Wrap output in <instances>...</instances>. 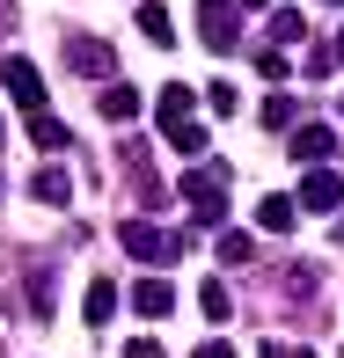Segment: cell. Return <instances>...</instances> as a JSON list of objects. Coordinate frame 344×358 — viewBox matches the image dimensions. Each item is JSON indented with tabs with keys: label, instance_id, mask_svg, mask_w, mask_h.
<instances>
[{
	"label": "cell",
	"instance_id": "6da1fadb",
	"mask_svg": "<svg viewBox=\"0 0 344 358\" xmlns=\"http://www.w3.org/2000/svg\"><path fill=\"white\" fill-rule=\"evenodd\" d=\"M154 124H161V146H176V154H205V124H198V95H191L184 80H169V88L154 95Z\"/></svg>",
	"mask_w": 344,
	"mask_h": 358
},
{
	"label": "cell",
	"instance_id": "7a4b0ae2",
	"mask_svg": "<svg viewBox=\"0 0 344 358\" xmlns=\"http://www.w3.org/2000/svg\"><path fill=\"white\" fill-rule=\"evenodd\" d=\"M118 241H125V256H132V264H146V271L184 264V249H191V234H169V227H154V220H125Z\"/></svg>",
	"mask_w": 344,
	"mask_h": 358
},
{
	"label": "cell",
	"instance_id": "3957f363",
	"mask_svg": "<svg viewBox=\"0 0 344 358\" xmlns=\"http://www.w3.org/2000/svg\"><path fill=\"white\" fill-rule=\"evenodd\" d=\"M198 37H205V52H242V8L235 0H198Z\"/></svg>",
	"mask_w": 344,
	"mask_h": 358
},
{
	"label": "cell",
	"instance_id": "277c9868",
	"mask_svg": "<svg viewBox=\"0 0 344 358\" xmlns=\"http://www.w3.org/2000/svg\"><path fill=\"white\" fill-rule=\"evenodd\" d=\"M184 198H191V220L212 227V220L227 213V169H220V161H205L198 176H184Z\"/></svg>",
	"mask_w": 344,
	"mask_h": 358
},
{
	"label": "cell",
	"instance_id": "5b68a950",
	"mask_svg": "<svg viewBox=\"0 0 344 358\" xmlns=\"http://www.w3.org/2000/svg\"><path fill=\"white\" fill-rule=\"evenodd\" d=\"M0 88H8V103H15V110H29V117L44 110V73L29 66L22 52H8V59H0Z\"/></svg>",
	"mask_w": 344,
	"mask_h": 358
},
{
	"label": "cell",
	"instance_id": "8992f818",
	"mask_svg": "<svg viewBox=\"0 0 344 358\" xmlns=\"http://www.w3.org/2000/svg\"><path fill=\"white\" fill-rule=\"evenodd\" d=\"M293 205H308V213H337V205H344V176L330 169V161H322V169H308V176H301V198H293Z\"/></svg>",
	"mask_w": 344,
	"mask_h": 358
},
{
	"label": "cell",
	"instance_id": "52a82bcc",
	"mask_svg": "<svg viewBox=\"0 0 344 358\" xmlns=\"http://www.w3.org/2000/svg\"><path fill=\"white\" fill-rule=\"evenodd\" d=\"M67 66L88 73V80H110V73H118V52H110L103 37H67Z\"/></svg>",
	"mask_w": 344,
	"mask_h": 358
},
{
	"label": "cell",
	"instance_id": "ba28073f",
	"mask_svg": "<svg viewBox=\"0 0 344 358\" xmlns=\"http://www.w3.org/2000/svg\"><path fill=\"white\" fill-rule=\"evenodd\" d=\"M125 169H132V190H139V205H146V213H161V205H169V183H161V176L146 169V146H139V139H125Z\"/></svg>",
	"mask_w": 344,
	"mask_h": 358
},
{
	"label": "cell",
	"instance_id": "9c48e42d",
	"mask_svg": "<svg viewBox=\"0 0 344 358\" xmlns=\"http://www.w3.org/2000/svg\"><path fill=\"white\" fill-rule=\"evenodd\" d=\"M125 300H132V315H146V322L176 315V285H169V278H139L132 292H125Z\"/></svg>",
	"mask_w": 344,
	"mask_h": 358
},
{
	"label": "cell",
	"instance_id": "30bf717a",
	"mask_svg": "<svg viewBox=\"0 0 344 358\" xmlns=\"http://www.w3.org/2000/svg\"><path fill=\"white\" fill-rule=\"evenodd\" d=\"M95 110H103L110 124H132V117H139V88H132V80H103V95H95Z\"/></svg>",
	"mask_w": 344,
	"mask_h": 358
},
{
	"label": "cell",
	"instance_id": "8fae6325",
	"mask_svg": "<svg viewBox=\"0 0 344 358\" xmlns=\"http://www.w3.org/2000/svg\"><path fill=\"white\" fill-rule=\"evenodd\" d=\"M330 154H337V132H330V124H301V132H293V161H308V169H322Z\"/></svg>",
	"mask_w": 344,
	"mask_h": 358
},
{
	"label": "cell",
	"instance_id": "7c38bea8",
	"mask_svg": "<svg viewBox=\"0 0 344 358\" xmlns=\"http://www.w3.org/2000/svg\"><path fill=\"white\" fill-rule=\"evenodd\" d=\"M293 220H301V205H293L286 190H271V198L256 205V227H264V234H293Z\"/></svg>",
	"mask_w": 344,
	"mask_h": 358
},
{
	"label": "cell",
	"instance_id": "4fadbf2b",
	"mask_svg": "<svg viewBox=\"0 0 344 358\" xmlns=\"http://www.w3.org/2000/svg\"><path fill=\"white\" fill-rule=\"evenodd\" d=\"M81 315H88V329H103V322L118 315V285H110V278H88V300H81Z\"/></svg>",
	"mask_w": 344,
	"mask_h": 358
},
{
	"label": "cell",
	"instance_id": "5bb4252c",
	"mask_svg": "<svg viewBox=\"0 0 344 358\" xmlns=\"http://www.w3.org/2000/svg\"><path fill=\"white\" fill-rule=\"evenodd\" d=\"M139 37H146V44H169V37H176V22H169L161 0H139Z\"/></svg>",
	"mask_w": 344,
	"mask_h": 358
},
{
	"label": "cell",
	"instance_id": "9a60e30c",
	"mask_svg": "<svg viewBox=\"0 0 344 358\" xmlns=\"http://www.w3.org/2000/svg\"><path fill=\"white\" fill-rule=\"evenodd\" d=\"M29 190H37V205H67V198H74L67 169H37V176H29Z\"/></svg>",
	"mask_w": 344,
	"mask_h": 358
},
{
	"label": "cell",
	"instance_id": "2e32d148",
	"mask_svg": "<svg viewBox=\"0 0 344 358\" xmlns=\"http://www.w3.org/2000/svg\"><path fill=\"white\" fill-rule=\"evenodd\" d=\"M29 139H37V154H59V146H67V124L37 110V117H29Z\"/></svg>",
	"mask_w": 344,
	"mask_h": 358
},
{
	"label": "cell",
	"instance_id": "e0dca14e",
	"mask_svg": "<svg viewBox=\"0 0 344 358\" xmlns=\"http://www.w3.org/2000/svg\"><path fill=\"white\" fill-rule=\"evenodd\" d=\"M198 307H205V322H227V315H235V300H227V285H220V278H205V285H198Z\"/></svg>",
	"mask_w": 344,
	"mask_h": 358
},
{
	"label": "cell",
	"instance_id": "ac0fdd59",
	"mask_svg": "<svg viewBox=\"0 0 344 358\" xmlns=\"http://www.w3.org/2000/svg\"><path fill=\"white\" fill-rule=\"evenodd\" d=\"M249 256H256V241L242 234V227H227V234H220V264L235 271V264H249Z\"/></svg>",
	"mask_w": 344,
	"mask_h": 358
},
{
	"label": "cell",
	"instance_id": "d6986e66",
	"mask_svg": "<svg viewBox=\"0 0 344 358\" xmlns=\"http://www.w3.org/2000/svg\"><path fill=\"white\" fill-rule=\"evenodd\" d=\"M293 37H308L301 8H278V15H271V44H293Z\"/></svg>",
	"mask_w": 344,
	"mask_h": 358
},
{
	"label": "cell",
	"instance_id": "ffe728a7",
	"mask_svg": "<svg viewBox=\"0 0 344 358\" xmlns=\"http://www.w3.org/2000/svg\"><path fill=\"white\" fill-rule=\"evenodd\" d=\"M256 73H264V80H286L293 66H286V52H278V44H271V52H256Z\"/></svg>",
	"mask_w": 344,
	"mask_h": 358
},
{
	"label": "cell",
	"instance_id": "44dd1931",
	"mask_svg": "<svg viewBox=\"0 0 344 358\" xmlns=\"http://www.w3.org/2000/svg\"><path fill=\"white\" fill-rule=\"evenodd\" d=\"M205 103H212V110H220V117H235V110H242V95H235V80H220V88H212V95H205Z\"/></svg>",
	"mask_w": 344,
	"mask_h": 358
},
{
	"label": "cell",
	"instance_id": "7402d4cb",
	"mask_svg": "<svg viewBox=\"0 0 344 358\" xmlns=\"http://www.w3.org/2000/svg\"><path fill=\"white\" fill-rule=\"evenodd\" d=\"M264 124H293V95H271V103H264Z\"/></svg>",
	"mask_w": 344,
	"mask_h": 358
},
{
	"label": "cell",
	"instance_id": "603a6c76",
	"mask_svg": "<svg viewBox=\"0 0 344 358\" xmlns=\"http://www.w3.org/2000/svg\"><path fill=\"white\" fill-rule=\"evenodd\" d=\"M125 358H161V344H154V336H132V344H125Z\"/></svg>",
	"mask_w": 344,
	"mask_h": 358
},
{
	"label": "cell",
	"instance_id": "cb8c5ba5",
	"mask_svg": "<svg viewBox=\"0 0 344 358\" xmlns=\"http://www.w3.org/2000/svg\"><path fill=\"white\" fill-rule=\"evenodd\" d=\"M191 358H235V351H227L220 336H212V344H198V351H191Z\"/></svg>",
	"mask_w": 344,
	"mask_h": 358
},
{
	"label": "cell",
	"instance_id": "d4e9b609",
	"mask_svg": "<svg viewBox=\"0 0 344 358\" xmlns=\"http://www.w3.org/2000/svg\"><path fill=\"white\" fill-rule=\"evenodd\" d=\"M264 358H315V351H278V344H264Z\"/></svg>",
	"mask_w": 344,
	"mask_h": 358
},
{
	"label": "cell",
	"instance_id": "484cf974",
	"mask_svg": "<svg viewBox=\"0 0 344 358\" xmlns=\"http://www.w3.org/2000/svg\"><path fill=\"white\" fill-rule=\"evenodd\" d=\"M235 8H242V15H256V8H264V0H235Z\"/></svg>",
	"mask_w": 344,
	"mask_h": 358
},
{
	"label": "cell",
	"instance_id": "4316f807",
	"mask_svg": "<svg viewBox=\"0 0 344 358\" xmlns=\"http://www.w3.org/2000/svg\"><path fill=\"white\" fill-rule=\"evenodd\" d=\"M330 52H337V66H344V29H337V44H330Z\"/></svg>",
	"mask_w": 344,
	"mask_h": 358
},
{
	"label": "cell",
	"instance_id": "83f0119b",
	"mask_svg": "<svg viewBox=\"0 0 344 358\" xmlns=\"http://www.w3.org/2000/svg\"><path fill=\"white\" fill-rule=\"evenodd\" d=\"M337 117H344V95H337Z\"/></svg>",
	"mask_w": 344,
	"mask_h": 358
},
{
	"label": "cell",
	"instance_id": "f1b7e54d",
	"mask_svg": "<svg viewBox=\"0 0 344 358\" xmlns=\"http://www.w3.org/2000/svg\"><path fill=\"white\" fill-rule=\"evenodd\" d=\"M330 8H337V0H330Z\"/></svg>",
	"mask_w": 344,
	"mask_h": 358
}]
</instances>
